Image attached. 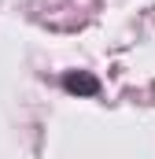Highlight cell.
Instances as JSON below:
<instances>
[{
	"mask_svg": "<svg viewBox=\"0 0 155 159\" xmlns=\"http://www.w3.org/2000/svg\"><path fill=\"white\" fill-rule=\"evenodd\" d=\"M63 89L67 93H78V96H96L100 93V81L92 78V74H63Z\"/></svg>",
	"mask_w": 155,
	"mask_h": 159,
	"instance_id": "obj_1",
	"label": "cell"
}]
</instances>
